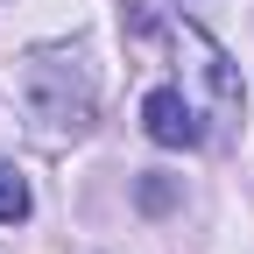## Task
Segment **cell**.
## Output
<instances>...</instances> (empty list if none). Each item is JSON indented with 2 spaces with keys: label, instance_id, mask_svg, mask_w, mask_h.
<instances>
[{
  "label": "cell",
  "instance_id": "2",
  "mask_svg": "<svg viewBox=\"0 0 254 254\" xmlns=\"http://www.w3.org/2000/svg\"><path fill=\"white\" fill-rule=\"evenodd\" d=\"M21 99L50 134H85L99 92H92V71H85L78 50H36L28 71H21Z\"/></svg>",
  "mask_w": 254,
  "mask_h": 254
},
{
  "label": "cell",
  "instance_id": "1",
  "mask_svg": "<svg viewBox=\"0 0 254 254\" xmlns=\"http://www.w3.org/2000/svg\"><path fill=\"white\" fill-rule=\"evenodd\" d=\"M120 36L134 43L141 57H170V64H177V85H184V92L198 85L219 127L240 120V78H233L226 50H219L198 21H184V14H170V7H148V0H127V7H120Z\"/></svg>",
  "mask_w": 254,
  "mask_h": 254
},
{
  "label": "cell",
  "instance_id": "5",
  "mask_svg": "<svg viewBox=\"0 0 254 254\" xmlns=\"http://www.w3.org/2000/svg\"><path fill=\"white\" fill-rule=\"evenodd\" d=\"M198 7H205V0H198Z\"/></svg>",
  "mask_w": 254,
  "mask_h": 254
},
{
  "label": "cell",
  "instance_id": "3",
  "mask_svg": "<svg viewBox=\"0 0 254 254\" xmlns=\"http://www.w3.org/2000/svg\"><path fill=\"white\" fill-rule=\"evenodd\" d=\"M141 127H148L155 148H198V141H205V113H198V99H190L184 85H148Z\"/></svg>",
  "mask_w": 254,
  "mask_h": 254
},
{
  "label": "cell",
  "instance_id": "4",
  "mask_svg": "<svg viewBox=\"0 0 254 254\" xmlns=\"http://www.w3.org/2000/svg\"><path fill=\"white\" fill-rule=\"evenodd\" d=\"M28 177L21 170H0V226H14V219H28Z\"/></svg>",
  "mask_w": 254,
  "mask_h": 254
}]
</instances>
